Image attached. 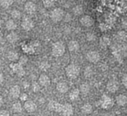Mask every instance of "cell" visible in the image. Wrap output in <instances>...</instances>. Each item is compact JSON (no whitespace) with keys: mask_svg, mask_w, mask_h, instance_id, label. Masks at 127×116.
I'll use <instances>...</instances> for the list:
<instances>
[{"mask_svg":"<svg viewBox=\"0 0 127 116\" xmlns=\"http://www.w3.org/2000/svg\"><path fill=\"white\" fill-rule=\"evenodd\" d=\"M1 25H2V20H1V19L0 18V27L1 26Z\"/></svg>","mask_w":127,"mask_h":116,"instance_id":"obj_44","label":"cell"},{"mask_svg":"<svg viewBox=\"0 0 127 116\" xmlns=\"http://www.w3.org/2000/svg\"><path fill=\"white\" fill-rule=\"evenodd\" d=\"M79 96H80V91H79V89L77 88L72 89L69 93V98L71 101H77L79 98Z\"/></svg>","mask_w":127,"mask_h":116,"instance_id":"obj_21","label":"cell"},{"mask_svg":"<svg viewBox=\"0 0 127 116\" xmlns=\"http://www.w3.org/2000/svg\"><path fill=\"white\" fill-rule=\"evenodd\" d=\"M0 116H10V113L7 110H2L0 111Z\"/></svg>","mask_w":127,"mask_h":116,"instance_id":"obj_38","label":"cell"},{"mask_svg":"<svg viewBox=\"0 0 127 116\" xmlns=\"http://www.w3.org/2000/svg\"><path fill=\"white\" fill-rule=\"evenodd\" d=\"M81 112H82V113H83L85 115H89V114L92 113L93 107H92V104H90L89 103L84 104L81 107Z\"/></svg>","mask_w":127,"mask_h":116,"instance_id":"obj_19","label":"cell"},{"mask_svg":"<svg viewBox=\"0 0 127 116\" xmlns=\"http://www.w3.org/2000/svg\"><path fill=\"white\" fill-rule=\"evenodd\" d=\"M122 83H123L124 86L127 88V74H124V75L123 78H122Z\"/></svg>","mask_w":127,"mask_h":116,"instance_id":"obj_37","label":"cell"},{"mask_svg":"<svg viewBox=\"0 0 127 116\" xmlns=\"http://www.w3.org/2000/svg\"><path fill=\"white\" fill-rule=\"evenodd\" d=\"M93 74V70L91 67L88 66L86 69H85V72H84V75L85 77H90Z\"/></svg>","mask_w":127,"mask_h":116,"instance_id":"obj_35","label":"cell"},{"mask_svg":"<svg viewBox=\"0 0 127 116\" xmlns=\"http://www.w3.org/2000/svg\"><path fill=\"white\" fill-rule=\"evenodd\" d=\"M80 24L83 26L89 28V27H92L95 24V20H94V19L91 16H89V15H84L82 17H80Z\"/></svg>","mask_w":127,"mask_h":116,"instance_id":"obj_7","label":"cell"},{"mask_svg":"<svg viewBox=\"0 0 127 116\" xmlns=\"http://www.w3.org/2000/svg\"><path fill=\"white\" fill-rule=\"evenodd\" d=\"M116 103L120 107L126 106L127 103V97L124 94H120L116 97Z\"/></svg>","mask_w":127,"mask_h":116,"instance_id":"obj_17","label":"cell"},{"mask_svg":"<svg viewBox=\"0 0 127 116\" xmlns=\"http://www.w3.org/2000/svg\"><path fill=\"white\" fill-rule=\"evenodd\" d=\"M12 110L14 113H20L22 111V106L20 102H16L12 106Z\"/></svg>","mask_w":127,"mask_h":116,"instance_id":"obj_26","label":"cell"},{"mask_svg":"<svg viewBox=\"0 0 127 116\" xmlns=\"http://www.w3.org/2000/svg\"><path fill=\"white\" fill-rule=\"evenodd\" d=\"M118 37H119V39H121V40H123V41H126L127 40V32L125 31H119L118 32Z\"/></svg>","mask_w":127,"mask_h":116,"instance_id":"obj_32","label":"cell"},{"mask_svg":"<svg viewBox=\"0 0 127 116\" xmlns=\"http://www.w3.org/2000/svg\"><path fill=\"white\" fill-rule=\"evenodd\" d=\"M24 109L25 110L26 112H28L29 113H32L36 110L37 106L34 101H31V100H28L24 103Z\"/></svg>","mask_w":127,"mask_h":116,"instance_id":"obj_11","label":"cell"},{"mask_svg":"<svg viewBox=\"0 0 127 116\" xmlns=\"http://www.w3.org/2000/svg\"><path fill=\"white\" fill-rule=\"evenodd\" d=\"M21 92H20V87L18 85L13 86L9 90V95L13 99H17L19 98Z\"/></svg>","mask_w":127,"mask_h":116,"instance_id":"obj_12","label":"cell"},{"mask_svg":"<svg viewBox=\"0 0 127 116\" xmlns=\"http://www.w3.org/2000/svg\"><path fill=\"white\" fill-rule=\"evenodd\" d=\"M2 104H3V98H2V97L0 95V107L2 106Z\"/></svg>","mask_w":127,"mask_h":116,"instance_id":"obj_41","label":"cell"},{"mask_svg":"<svg viewBox=\"0 0 127 116\" xmlns=\"http://www.w3.org/2000/svg\"><path fill=\"white\" fill-rule=\"evenodd\" d=\"M18 61H19L18 63L23 66L24 65H25V64L28 63V57L26 55H22V56H21L20 57H19Z\"/></svg>","mask_w":127,"mask_h":116,"instance_id":"obj_30","label":"cell"},{"mask_svg":"<svg viewBox=\"0 0 127 116\" xmlns=\"http://www.w3.org/2000/svg\"><path fill=\"white\" fill-rule=\"evenodd\" d=\"M10 16L13 19H20L21 17V12L17 10V9H14V10H12L10 11Z\"/></svg>","mask_w":127,"mask_h":116,"instance_id":"obj_28","label":"cell"},{"mask_svg":"<svg viewBox=\"0 0 127 116\" xmlns=\"http://www.w3.org/2000/svg\"><path fill=\"white\" fill-rule=\"evenodd\" d=\"M18 39H19V36L16 34V32H15V31H11L7 36V40L8 41V42H10L11 44L15 43L16 42L18 41Z\"/></svg>","mask_w":127,"mask_h":116,"instance_id":"obj_18","label":"cell"},{"mask_svg":"<svg viewBox=\"0 0 127 116\" xmlns=\"http://www.w3.org/2000/svg\"><path fill=\"white\" fill-rule=\"evenodd\" d=\"M31 89H32V91L33 92H38L40 91L41 86H40V85L39 84L38 82H33L31 84Z\"/></svg>","mask_w":127,"mask_h":116,"instance_id":"obj_31","label":"cell"},{"mask_svg":"<svg viewBox=\"0 0 127 116\" xmlns=\"http://www.w3.org/2000/svg\"><path fill=\"white\" fill-rule=\"evenodd\" d=\"M19 98H20L21 101H25V102L26 101H28V95L26 93H22L19 95Z\"/></svg>","mask_w":127,"mask_h":116,"instance_id":"obj_36","label":"cell"},{"mask_svg":"<svg viewBox=\"0 0 127 116\" xmlns=\"http://www.w3.org/2000/svg\"><path fill=\"white\" fill-rule=\"evenodd\" d=\"M7 57L9 60H10L11 62H15L16 60H19V54L14 51V50H11L10 51H8L7 53Z\"/></svg>","mask_w":127,"mask_h":116,"instance_id":"obj_20","label":"cell"},{"mask_svg":"<svg viewBox=\"0 0 127 116\" xmlns=\"http://www.w3.org/2000/svg\"><path fill=\"white\" fill-rule=\"evenodd\" d=\"M64 16H65V11L63 9L60 7L54 8L51 13V19L54 22H60L64 18Z\"/></svg>","mask_w":127,"mask_h":116,"instance_id":"obj_5","label":"cell"},{"mask_svg":"<svg viewBox=\"0 0 127 116\" xmlns=\"http://www.w3.org/2000/svg\"><path fill=\"white\" fill-rule=\"evenodd\" d=\"M120 87V84L119 82L116 80H110L108 81L107 84H106V89L109 92L112 93H115L116 92Z\"/></svg>","mask_w":127,"mask_h":116,"instance_id":"obj_9","label":"cell"},{"mask_svg":"<svg viewBox=\"0 0 127 116\" xmlns=\"http://www.w3.org/2000/svg\"><path fill=\"white\" fill-rule=\"evenodd\" d=\"M25 10L28 14H32L36 10V5L33 1H27L25 4Z\"/></svg>","mask_w":127,"mask_h":116,"instance_id":"obj_14","label":"cell"},{"mask_svg":"<svg viewBox=\"0 0 127 116\" xmlns=\"http://www.w3.org/2000/svg\"><path fill=\"white\" fill-rule=\"evenodd\" d=\"M50 67H51V64L47 60H43L40 62L39 64V68L42 72H46L50 69Z\"/></svg>","mask_w":127,"mask_h":116,"instance_id":"obj_24","label":"cell"},{"mask_svg":"<svg viewBox=\"0 0 127 116\" xmlns=\"http://www.w3.org/2000/svg\"><path fill=\"white\" fill-rule=\"evenodd\" d=\"M65 52V46L63 42H56L52 45L51 54L55 57H62Z\"/></svg>","mask_w":127,"mask_h":116,"instance_id":"obj_2","label":"cell"},{"mask_svg":"<svg viewBox=\"0 0 127 116\" xmlns=\"http://www.w3.org/2000/svg\"><path fill=\"white\" fill-rule=\"evenodd\" d=\"M100 44L102 47H107L110 44V39L107 37H102L100 39Z\"/></svg>","mask_w":127,"mask_h":116,"instance_id":"obj_27","label":"cell"},{"mask_svg":"<svg viewBox=\"0 0 127 116\" xmlns=\"http://www.w3.org/2000/svg\"><path fill=\"white\" fill-rule=\"evenodd\" d=\"M86 39L89 42L95 41L96 39V35L92 32H89L86 34Z\"/></svg>","mask_w":127,"mask_h":116,"instance_id":"obj_34","label":"cell"},{"mask_svg":"<svg viewBox=\"0 0 127 116\" xmlns=\"http://www.w3.org/2000/svg\"><path fill=\"white\" fill-rule=\"evenodd\" d=\"M5 27H6V28L8 30V31H14V30H16V28H17V25H16V23L14 22V20H13V19H9V20H7L6 22H5Z\"/></svg>","mask_w":127,"mask_h":116,"instance_id":"obj_22","label":"cell"},{"mask_svg":"<svg viewBox=\"0 0 127 116\" xmlns=\"http://www.w3.org/2000/svg\"><path fill=\"white\" fill-rule=\"evenodd\" d=\"M72 11L74 15L80 16V15L83 14V7L81 4H77L73 7Z\"/></svg>","mask_w":127,"mask_h":116,"instance_id":"obj_25","label":"cell"},{"mask_svg":"<svg viewBox=\"0 0 127 116\" xmlns=\"http://www.w3.org/2000/svg\"><path fill=\"white\" fill-rule=\"evenodd\" d=\"M86 59L92 63H97L100 60V54L96 51H89L86 53Z\"/></svg>","mask_w":127,"mask_h":116,"instance_id":"obj_6","label":"cell"},{"mask_svg":"<svg viewBox=\"0 0 127 116\" xmlns=\"http://www.w3.org/2000/svg\"><path fill=\"white\" fill-rule=\"evenodd\" d=\"M39 84L40 86L48 87L51 84V80L46 74H41L39 77Z\"/></svg>","mask_w":127,"mask_h":116,"instance_id":"obj_13","label":"cell"},{"mask_svg":"<svg viewBox=\"0 0 127 116\" xmlns=\"http://www.w3.org/2000/svg\"><path fill=\"white\" fill-rule=\"evenodd\" d=\"M3 81H4V75L1 73H0V85L2 83Z\"/></svg>","mask_w":127,"mask_h":116,"instance_id":"obj_40","label":"cell"},{"mask_svg":"<svg viewBox=\"0 0 127 116\" xmlns=\"http://www.w3.org/2000/svg\"><path fill=\"white\" fill-rule=\"evenodd\" d=\"M68 48L71 52L77 51L80 49V44L77 40H71L68 44Z\"/></svg>","mask_w":127,"mask_h":116,"instance_id":"obj_16","label":"cell"},{"mask_svg":"<svg viewBox=\"0 0 127 116\" xmlns=\"http://www.w3.org/2000/svg\"><path fill=\"white\" fill-rule=\"evenodd\" d=\"M10 67L13 70V72L16 75H17L19 77H22L25 74V69H24L23 66H21L20 64H19L18 63H11L10 65Z\"/></svg>","mask_w":127,"mask_h":116,"instance_id":"obj_8","label":"cell"},{"mask_svg":"<svg viewBox=\"0 0 127 116\" xmlns=\"http://www.w3.org/2000/svg\"><path fill=\"white\" fill-rule=\"evenodd\" d=\"M65 75L68 77H69L71 79H75L80 75V69L77 65L71 63V64L68 65L65 67Z\"/></svg>","mask_w":127,"mask_h":116,"instance_id":"obj_3","label":"cell"},{"mask_svg":"<svg viewBox=\"0 0 127 116\" xmlns=\"http://www.w3.org/2000/svg\"><path fill=\"white\" fill-rule=\"evenodd\" d=\"M13 4V1H12V0H2V1H0V5L3 8H7L10 5H12Z\"/></svg>","mask_w":127,"mask_h":116,"instance_id":"obj_29","label":"cell"},{"mask_svg":"<svg viewBox=\"0 0 127 116\" xmlns=\"http://www.w3.org/2000/svg\"><path fill=\"white\" fill-rule=\"evenodd\" d=\"M80 92H81L83 95H87L90 92V86L87 83H83L80 86L79 89Z\"/></svg>","mask_w":127,"mask_h":116,"instance_id":"obj_23","label":"cell"},{"mask_svg":"<svg viewBox=\"0 0 127 116\" xmlns=\"http://www.w3.org/2000/svg\"><path fill=\"white\" fill-rule=\"evenodd\" d=\"M33 27H34V22H33V21L31 18L25 17L22 19V28L25 31H29L32 28H33Z\"/></svg>","mask_w":127,"mask_h":116,"instance_id":"obj_10","label":"cell"},{"mask_svg":"<svg viewBox=\"0 0 127 116\" xmlns=\"http://www.w3.org/2000/svg\"></svg>","mask_w":127,"mask_h":116,"instance_id":"obj_45","label":"cell"},{"mask_svg":"<svg viewBox=\"0 0 127 116\" xmlns=\"http://www.w3.org/2000/svg\"><path fill=\"white\" fill-rule=\"evenodd\" d=\"M23 85H24V87H25H25H27V88H28V87L29 86V84H28V82H25V83H23Z\"/></svg>","mask_w":127,"mask_h":116,"instance_id":"obj_42","label":"cell"},{"mask_svg":"<svg viewBox=\"0 0 127 116\" xmlns=\"http://www.w3.org/2000/svg\"><path fill=\"white\" fill-rule=\"evenodd\" d=\"M56 89L57 90L61 93V94H65L66 93L68 89H69V87L68 86V84L65 83V82H63V81H60L59 83H57V86H56Z\"/></svg>","mask_w":127,"mask_h":116,"instance_id":"obj_15","label":"cell"},{"mask_svg":"<svg viewBox=\"0 0 127 116\" xmlns=\"http://www.w3.org/2000/svg\"><path fill=\"white\" fill-rule=\"evenodd\" d=\"M42 4L45 8H51L54 5V1L52 0H45L42 1Z\"/></svg>","mask_w":127,"mask_h":116,"instance_id":"obj_33","label":"cell"},{"mask_svg":"<svg viewBox=\"0 0 127 116\" xmlns=\"http://www.w3.org/2000/svg\"><path fill=\"white\" fill-rule=\"evenodd\" d=\"M2 39H3V34H2V33L0 31V42L2 40Z\"/></svg>","mask_w":127,"mask_h":116,"instance_id":"obj_43","label":"cell"},{"mask_svg":"<svg viewBox=\"0 0 127 116\" xmlns=\"http://www.w3.org/2000/svg\"><path fill=\"white\" fill-rule=\"evenodd\" d=\"M64 17H65V18H63V19H65L64 20H65V22H69V21L71 19V15H70L69 13H67L65 16H64Z\"/></svg>","mask_w":127,"mask_h":116,"instance_id":"obj_39","label":"cell"},{"mask_svg":"<svg viewBox=\"0 0 127 116\" xmlns=\"http://www.w3.org/2000/svg\"><path fill=\"white\" fill-rule=\"evenodd\" d=\"M48 110L60 113L63 116H72L74 114V108L71 104H60L56 101H50L48 104Z\"/></svg>","mask_w":127,"mask_h":116,"instance_id":"obj_1","label":"cell"},{"mask_svg":"<svg viewBox=\"0 0 127 116\" xmlns=\"http://www.w3.org/2000/svg\"><path fill=\"white\" fill-rule=\"evenodd\" d=\"M115 104V102L113 101V99L110 97H109L106 95H103L101 100L100 101V107L103 110H110L111 108L113 107Z\"/></svg>","mask_w":127,"mask_h":116,"instance_id":"obj_4","label":"cell"}]
</instances>
